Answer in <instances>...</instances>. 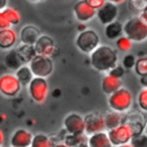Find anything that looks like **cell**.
<instances>
[{"label":"cell","instance_id":"cell-1","mask_svg":"<svg viewBox=\"0 0 147 147\" xmlns=\"http://www.w3.org/2000/svg\"><path fill=\"white\" fill-rule=\"evenodd\" d=\"M118 54L117 51L108 45H100L91 55V65L101 72H109L113 68L117 65Z\"/></svg>","mask_w":147,"mask_h":147},{"label":"cell","instance_id":"cell-2","mask_svg":"<svg viewBox=\"0 0 147 147\" xmlns=\"http://www.w3.org/2000/svg\"><path fill=\"white\" fill-rule=\"evenodd\" d=\"M123 32L132 42H141L147 39V24L139 17H130L123 24Z\"/></svg>","mask_w":147,"mask_h":147},{"label":"cell","instance_id":"cell-3","mask_svg":"<svg viewBox=\"0 0 147 147\" xmlns=\"http://www.w3.org/2000/svg\"><path fill=\"white\" fill-rule=\"evenodd\" d=\"M132 101V94L126 87H121L118 91H116L108 98V105L110 109L121 114L127 111L131 108Z\"/></svg>","mask_w":147,"mask_h":147},{"label":"cell","instance_id":"cell-4","mask_svg":"<svg viewBox=\"0 0 147 147\" xmlns=\"http://www.w3.org/2000/svg\"><path fill=\"white\" fill-rule=\"evenodd\" d=\"M76 46L82 53L91 55L100 46V37L94 30L86 29L77 36Z\"/></svg>","mask_w":147,"mask_h":147},{"label":"cell","instance_id":"cell-5","mask_svg":"<svg viewBox=\"0 0 147 147\" xmlns=\"http://www.w3.org/2000/svg\"><path fill=\"white\" fill-rule=\"evenodd\" d=\"M29 95L37 103H44L48 96V83L45 78L34 77L28 86Z\"/></svg>","mask_w":147,"mask_h":147},{"label":"cell","instance_id":"cell-6","mask_svg":"<svg viewBox=\"0 0 147 147\" xmlns=\"http://www.w3.org/2000/svg\"><path fill=\"white\" fill-rule=\"evenodd\" d=\"M29 67L33 74L34 77H40V78H45L51 76L54 69V64L51 57L47 56H41V55H37L30 63Z\"/></svg>","mask_w":147,"mask_h":147},{"label":"cell","instance_id":"cell-7","mask_svg":"<svg viewBox=\"0 0 147 147\" xmlns=\"http://www.w3.org/2000/svg\"><path fill=\"white\" fill-rule=\"evenodd\" d=\"M22 85L13 74H5L0 77V93L7 98L16 96L21 91Z\"/></svg>","mask_w":147,"mask_h":147},{"label":"cell","instance_id":"cell-8","mask_svg":"<svg viewBox=\"0 0 147 147\" xmlns=\"http://www.w3.org/2000/svg\"><path fill=\"white\" fill-rule=\"evenodd\" d=\"M63 126L68 134H85V119L77 113L68 114L63 119Z\"/></svg>","mask_w":147,"mask_h":147},{"label":"cell","instance_id":"cell-9","mask_svg":"<svg viewBox=\"0 0 147 147\" xmlns=\"http://www.w3.org/2000/svg\"><path fill=\"white\" fill-rule=\"evenodd\" d=\"M84 119H85V133L88 137L99 132H103L106 130L105 115L100 113H90L84 116Z\"/></svg>","mask_w":147,"mask_h":147},{"label":"cell","instance_id":"cell-10","mask_svg":"<svg viewBox=\"0 0 147 147\" xmlns=\"http://www.w3.org/2000/svg\"><path fill=\"white\" fill-rule=\"evenodd\" d=\"M107 133L110 139V142L113 144V146H116V147L121 146V145L130 144V141L133 137L131 129L125 123H122L119 126L108 131Z\"/></svg>","mask_w":147,"mask_h":147},{"label":"cell","instance_id":"cell-11","mask_svg":"<svg viewBox=\"0 0 147 147\" xmlns=\"http://www.w3.org/2000/svg\"><path fill=\"white\" fill-rule=\"evenodd\" d=\"M123 123L129 125V127L132 131L133 137L144 133L142 131L145 130L146 123H145V117L140 111H131L127 115L123 117Z\"/></svg>","mask_w":147,"mask_h":147},{"label":"cell","instance_id":"cell-12","mask_svg":"<svg viewBox=\"0 0 147 147\" xmlns=\"http://www.w3.org/2000/svg\"><path fill=\"white\" fill-rule=\"evenodd\" d=\"M118 15V8L113 1H106V3L96 10V17L103 25H108L116 21Z\"/></svg>","mask_w":147,"mask_h":147},{"label":"cell","instance_id":"cell-13","mask_svg":"<svg viewBox=\"0 0 147 147\" xmlns=\"http://www.w3.org/2000/svg\"><path fill=\"white\" fill-rule=\"evenodd\" d=\"M34 49H36L37 55L47 56V57H51V59L56 53V47H55L54 40L51 37L46 36V34L40 36L38 41L34 44Z\"/></svg>","mask_w":147,"mask_h":147},{"label":"cell","instance_id":"cell-14","mask_svg":"<svg viewBox=\"0 0 147 147\" xmlns=\"http://www.w3.org/2000/svg\"><path fill=\"white\" fill-rule=\"evenodd\" d=\"M74 14L76 16V18L84 23V22H87L90 20H92L95 15H96V10L94 8H92L86 0H82V1H78L75 3L74 6Z\"/></svg>","mask_w":147,"mask_h":147},{"label":"cell","instance_id":"cell-15","mask_svg":"<svg viewBox=\"0 0 147 147\" xmlns=\"http://www.w3.org/2000/svg\"><path fill=\"white\" fill-rule=\"evenodd\" d=\"M33 136L26 129H16L10 137L11 147H31Z\"/></svg>","mask_w":147,"mask_h":147},{"label":"cell","instance_id":"cell-16","mask_svg":"<svg viewBox=\"0 0 147 147\" xmlns=\"http://www.w3.org/2000/svg\"><path fill=\"white\" fill-rule=\"evenodd\" d=\"M40 36H41L40 31L34 25H25L20 32V39L22 44L31 45V46H34V44L38 41Z\"/></svg>","mask_w":147,"mask_h":147},{"label":"cell","instance_id":"cell-17","mask_svg":"<svg viewBox=\"0 0 147 147\" xmlns=\"http://www.w3.org/2000/svg\"><path fill=\"white\" fill-rule=\"evenodd\" d=\"M18 36L16 31L11 28L5 29L0 31V48L1 49H10L16 45Z\"/></svg>","mask_w":147,"mask_h":147},{"label":"cell","instance_id":"cell-18","mask_svg":"<svg viewBox=\"0 0 147 147\" xmlns=\"http://www.w3.org/2000/svg\"><path fill=\"white\" fill-rule=\"evenodd\" d=\"M121 85H122L121 79H117L110 75H106L101 80V88H102L103 93L108 94V95H111L113 93L118 91L122 87Z\"/></svg>","mask_w":147,"mask_h":147},{"label":"cell","instance_id":"cell-19","mask_svg":"<svg viewBox=\"0 0 147 147\" xmlns=\"http://www.w3.org/2000/svg\"><path fill=\"white\" fill-rule=\"evenodd\" d=\"M87 145L90 147H114L110 142L108 133L105 131L90 136L87 139Z\"/></svg>","mask_w":147,"mask_h":147},{"label":"cell","instance_id":"cell-20","mask_svg":"<svg viewBox=\"0 0 147 147\" xmlns=\"http://www.w3.org/2000/svg\"><path fill=\"white\" fill-rule=\"evenodd\" d=\"M16 52H17V54H18V56H20V59L24 65H25V63H30L37 56L34 46H31V45L22 44L16 48Z\"/></svg>","mask_w":147,"mask_h":147},{"label":"cell","instance_id":"cell-21","mask_svg":"<svg viewBox=\"0 0 147 147\" xmlns=\"http://www.w3.org/2000/svg\"><path fill=\"white\" fill-rule=\"evenodd\" d=\"M123 24L118 21H115L105 26V36L109 40H117L123 34Z\"/></svg>","mask_w":147,"mask_h":147},{"label":"cell","instance_id":"cell-22","mask_svg":"<svg viewBox=\"0 0 147 147\" xmlns=\"http://www.w3.org/2000/svg\"><path fill=\"white\" fill-rule=\"evenodd\" d=\"M123 123V115L121 113L109 110L105 114V124H106V130L110 131L117 126H119Z\"/></svg>","mask_w":147,"mask_h":147},{"label":"cell","instance_id":"cell-23","mask_svg":"<svg viewBox=\"0 0 147 147\" xmlns=\"http://www.w3.org/2000/svg\"><path fill=\"white\" fill-rule=\"evenodd\" d=\"M5 65L10 69V70H14V71H17L21 67H23V62L21 61L16 49H10L6 56H5Z\"/></svg>","mask_w":147,"mask_h":147},{"label":"cell","instance_id":"cell-24","mask_svg":"<svg viewBox=\"0 0 147 147\" xmlns=\"http://www.w3.org/2000/svg\"><path fill=\"white\" fill-rule=\"evenodd\" d=\"M15 76L18 79L20 84L22 86H29V84L31 83V80L34 78L31 69L29 65H23L17 71H15Z\"/></svg>","mask_w":147,"mask_h":147},{"label":"cell","instance_id":"cell-25","mask_svg":"<svg viewBox=\"0 0 147 147\" xmlns=\"http://www.w3.org/2000/svg\"><path fill=\"white\" fill-rule=\"evenodd\" d=\"M54 145L55 142L53 141V139L44 133L34 134L31 142V147H54Z\"/></svg>","mask_w":147,"mask_h":147},{"label":"cell","instance_id":"cell-26","mask_svg":"<svg viewBox=\"0 0 147 147\" xmlns=\"http://www.w3.org/2000/svg\"><path fill=\"white\" fill-rule=\"evenodd\" d=\"M88 137H86L85 134H65V137H63V142L68 146V147H77L82 144L87 142Z\"/></svg>","mask_w":147,"mask_h":147},{"label":"cell","instance_id":"cell-27","mask_svg":"<svg viewBox=\"0 0 147 147\" xmlns=\"http://www.w3.org/2000/svg\"><path fill=\"white\" fill-rule=\"evenodd\" d=\"M5 13V15L8 17L9 22L11 25H17L21 22V14L18 13V10H16L13 7H7L6 9L2 10Z\"/></svg>","mask_w":147,"mask_h":147},{"label":"cell","instance_id":"cell-28","mask_svg":"<svg viewBox=\"0 0 147 147\" xmlns=\"http://www.w3.org/2000/svg\"><path fill=\"white\" fill-rule=\"evenodd\" d=\"M134 71L139 77L147 76V56L139 57L134 65Z\"/></svg>","mask_w":147,"mask_h":147},{"label":"cell","instance_id":"cell-29","mask_svg":"<svg viewBox=\"0 0 147 147\" xmlns=\"http://www.w3.org/2000/svg\"><path fill=\"white\" fill-rule=\"evenodd\" d=\"M116 47L122 52H129L132 48V41L127 37L122 36L116 40Z\"/></svg>","mask_w":147,"mask_h":147},{"label":"cell","instance_id":"cell-30","mask_svg":"<svg viewBox=\"0 0 147 147\" xmlns=\"http://www.w3.org/2000/svg\"><path fill=\"white\" fill-rule=\"evenodd\" d=\"M130 145L132 147H147V136L145 133L132 137Z\"/></svg>","mask_w":147,"mask_h":147},{"label":"cell","instance_id":"cell-31","mask_svg":"<svg viewBox=\"0 0 147 147\" xmlns=\"http://www.w3.org/2000/svg\"><path fill=\"white\" fill-rule=\"evenodd\" d=\"M137 102L141 111H147V88H142L139 92Z\"/></svg>","mask_w":147,"mask_h":147},{"label":"cell","instance_id":"cell-32","mask_svg":"<svg viewBox=\"0 0 147 147\" xmlns=\"http://www.w3.org/2000/svg\"><path fill=\"white\" fill-rule=\"evenodd\" d=\"M136 62H137V60H136V57H134L133 54H126L123 57V60H122V65L124 67V69L130 70V69L134 68Z\"/></svg>","mask_w":147,"mask_h":147},{"label":"cell","instance_id":"cell-33","mask_svg":"<svg viewBox=\"0 0 147 147\" xmlns=\"http://www.w3.org/2000/svg\"><path fill=\"white\" fill-rule=\"evenodd\" d=\"M124 74H125V69H124L123 65H119V64H117L115 68H113L108 72V75H110V76H113V77H115L117 79H121L124 76Z\"/></svg>","mask_w":147,"mask_h":147},{"label":"cell","instance_id":"cell-34","mask_svg":"<svg viewBox=\"0 0 147 147\" xmlns=\"http://www.w3.org/2000/svg\"><path fill=\"white\" fill-rule=\"evenodd\" d=\"M129 5L131 6V9H136V10H139V14L145 9V7L147 6V1H137V0H133V1H130Z\"/></svg>","mask_w":147,"mask_h":147},{"label":"cell","instance_id":"cell-35","mask_svg":"<svg viewBox=\"0 0 147 147\" xmlns=\"http://www.w3.org/2000/svg\"><path fill=\"white\" fill-rule=\"evenodd\" d=\"M11 26L8 17L5 15L3 11H0V31L1 30H5V29H9Z\"/></svg>","mask_w":147,"mask_h":147},{"label":"cell","instance_id":"cell-36","mask_svg":"<svg viewBox=\"0 0 147 147\" xmlns=\"http://www.w3.org/2000/svg\"><path fill=\"white\" fill-rule=\"evenodd\" d=\"M86 1H87V3H88L92 8H94L95 10L100 9V8L106 3V0H86Z\"/></svg>","mask_w":147,"mask_h":147},{"label":"cell","instance_id":"cell-37","mask_svg":"<svg viewBox=\"0 0 147 147\" xmlns=\"http://www.w3.org/2000/svg\"><path fill=\"white\" fill-rule=\"evenodd\" d=\"M139 17H140V18H141V20L147 24V6H146V7H145V9L139 14Z\"/></svg>","mask_w":147,"mask_h":147},{"label":"cell","instance_id":"cell-38","mask_svg":"<svg viewBox=\"0 0 147 147\" xmlns=\"http://www.w3.org/2000/svg\"><path fill=\"white\" fill-rule=\"evenodd\" d=\"M140 84L142 85V88H147V76L140 77Z\"/></svg>","mask_w":147,"mask_h":147},{"label":"cell","instance_id":"cell-39","mask_svg":"<svg viewBox=\"0 0 147 147\" xmlns=\"http://www.w3.org/2000/svg\"><path fill=\"white\" fill-rule=\"evenodd\" d=\"M7 8V1L6 0H0V11Z\"/></svg>","mask_w":147,"mask_h":147},{"label":"cell","instance_id":"cell-40","mask_svg":"<svg viewBox=\"0 0 147 147\" xmlns=\"http://www.w3.org/2000/svg\"><path fill=\"white\" fill-rule=\"evenodd\" d=\"M77 29H78L80 32H83V31H85V30H86V28H85V24H84V23H80V24H78Z\"/></svg>","mask_w":147,"mask_h":147},{"label":"cell","instance_id":"cell-41","mask_svg":"<svg viewBox=\"0 0 147 147\" xmlns=\"http://www.w3.org/2000/svg\"><path fill=\"white\" fill-rule=\"evenodd\" d=\"M3 140H5V137H3V132L0 130V147L2 146V144H3Z\"/></svg>","mask_w":147,"mask_h":147},{"label":"cell","instance_id":"cell-42","mask_svg":"<svg viewBox=\"0 0 147 147\" xmlns=\"http://www.w3.org/2000/svg\"><path fill=\"white\" fill-rule=\"evenodd\" d=\"M54 147H68V146L62 141V142H56V144L54 145Z\"/></svg>","mask_w":147,"mask_h":147},{"label":"cell","instance_id":"cell-43","mask_svg":"<svg viewBox=\"0 0 147 147\" xmlns=\"http://www.w3.org/2000/svg\"><path fill=\"white\" fill-rule=\"evenodd\" d=\"M117 147H132L130 144H125V145H121V146H117Z\"/></svg>","mask_w":147,"mask_h":147},{"label":"cell","instance_id":"cell-44","mask_svg":"<svg viewBox=\"0 0 147 147\" xmlns=\"http://www.w3.org/2000/svg\"><path fill=\"white\" fill-rule=\"evenodd\" d=\"M77 147H90V146L87 145V142H85V144H82V145H79V146H77Z\"/></svg>","mask_w":147,"mask_h":147},{"label":"cell","instance_id":"cell-45","mask_svg":"<svg viewBox=\"0 0 147 147\" xmlns=\"http://www.w3.org/2000/svg\"><path fill=\"white\" fill-rule=\"evenodd\" d=\"M145 134L147 136V123H146V126H145Z\"/></svg>","mask_w":147,"mask_h":147},{"label":"cell","instance_id":"cell-46","mask_svg":"<svg viewBox=\"0 0 147 147\" xmlns=\"http://www.w3.org/2000/svg\"><path fill=\"white\" fill-rule=\"evenodd\" d=\"M1 147H2V146H1Z\"/></svg>","mask_w":147,"mask_h":147}]
</instances>
